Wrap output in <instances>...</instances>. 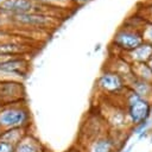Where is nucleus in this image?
<instances>
[{
    "label": "nucleus",
    "instance_id": "1",
    "mask_svg": "<svg viewBox=\"0 0 152 152\" xmlns=\"http://www.w3.org/2000/svg\"><path fill=\"white\" fill-rule=\"evenodd\" d=\"M31 121V112L26 101L0 106V132L12 128L30 129Z\"/></svg>",
    "mask_w": 152,
    "mask_h": 152
},
{
    "label": "nucleus",
    "instance_id": "2",
    "mask_svg": "<svg viewBox=\"0 0 152 152\" xmlns=\"http://www.w3.org/2000/svg\"><path fill=\"white\" fill-rule=\"evenodd\" d=\"M126 107H127V118L131 124L139 125L151 116L152 104L150 101L140 97L137 93L129 89L126 95Z\"/></svg>",
    "mask_w": 152,
    "mask_h": 152
},
{
    "label": "nucleus",
    "instance_id": "3",
    "mask_svg": "<svg viewBox=\"0 0 152 152\" xmlns=\"http://www.w3.org/2000/svg\"><path fill=\"white\" fill-rule=\"evenodd\" d=\"M52 6L34 2L32 0H2L0 2V14L15 15L23 13H46L49 14ZM57 8V7H53Z\"/></svg>",
    "mask_w": 152,
    "mask_h": 152
},
{
    "label": "nucleus",
    "instance_id": "4",
    "mask_svg": "<svg viewBox=\"0 0 152 152\" xmlns=\"http://www.w3.org/2000/svg\"><path fill=\"white\" fill-rule=\"evenodd\" d=\"M5 18L7 23L38 30L50 28L57 24V20L55 19L56 17H51L46 13H23L15 15H5Z\"/></svg>",
    "mask_w": 152,
    "mask_h": 152
},
{
    "label": "nucleus",
    "instance_id": "5",
    "mask_svg": "<svg viewBox=\"0 0 152 152\" xmlns=\"http://www.w3.org/2000/svg\"><path fill=\"white\" fill-rule=\"evenodd\" d=\"M25 99L26 93L21 80L10 77L0 78V106L24 102Z\"/></svg>",
    "mask_w": 152,
    "mask_h": 152
},
{
    "label": "nucleus",
    "instance_id": "6",
    "mask_svg": "<svg viewBox=\"0 0 152 152\" xmlns=\"http://www.w3.org/2000/svg\"><path fill=\"white\" fill-rule=\"evenodd\" d=\"M28 69L30 61L26 56L0 58V75L2 77L20 80L27 75Z\"/></svg>",
    "mask_w": 152,
    "mask_h": 152
},
{
    "label": "nucleus",
    "instance_id": "7",
    "mask_svg": "<svg viewBox=\"0 0 152 152\" xmlns=\"http://www.w3.org/2000/svg\"><path fill=\"white\" fill-rule=\"evenodd\" d=\"M144 42L141 32L137 28L131 27H121L118 30V32L114 34L113 43L115 48L121 49L125 52H129L138 48Z\"/></svg>",
    "mask_w": 152,
    "mask_h": 152
},
{
    "label": "nucleus",
    "instance_id": "8",
    "mask_svg": "<svg viewBox=\"0 0 152 152\" xmlns=\"http://www.w3.org/2000/svg\"><path fill=\"white\" fill-rule=\"evenodd\" d=\"M99 89L106 94H119L126 89V84L124 77H121L118 72L107 70L100 75L96 82Z\"/></svg>",
    "mask_w": 152,
    "mask_h": 152
},
{
    "label": "nucleus",
    "instance_id": "9",
    "mask_svg": "<svg viewBox=\"0 0 152 152\" xmlns=\"http://www.w3.org/2000/svg\"><path fill=\"white\" fill-rule=\"evenodd\" d=\"M30 50L31 46L20 39H14L11 37L0 38V58L26 56Z\"/></svg>",
    "mask_w": 152,
    "mask_h": 152
},
{
    "label": "nucleus",
    "instance_id": "10",
    "mask_svg": "<svg viewBox=\"0 0 152 152\" xmlns=\"http://www.w3.org/2000/svg\"><path fill=\"white\" fill-rule=\"evenodd\" d=\"M14 152H45L39 139L30 131L14 146Z\"/></svg>",
    "mask_w": 152,
    "mask_h": 152
},
{
    "label": "nucleus",
    "instance_id": "11",
    "mask_svg": "<svg viewBox=\"0 0 152 152\" xmlns=\"http://www.w3.org/2000/svg\"><path fill=\"white\" fill-rule=\"evenodd\" d=\"M126 53L131 56L129 59L134 63H147V61L152 57V45L142 42L138 48Z\"/></svg>",
    "mask_w": 152,
    "mask_h": 152
},
{
    "label": "nucleus",
    "instance_id": "12",
    "mask_svg": "<svg viewBox=\"0 0 152 152\" xmlns=\"http://www.w3.org/2000/svg\"><path fill=\"white\" fill-rule=\"evenodd\" d=\"M114 141L108 137L96 138L91 141L88 152H113L114 151Z\"/></svg>",
    "mask_w": 152,
    "mask_h": 152
},
{
    "label": "nucleus",
    "instance_id": "13",
    "mask_svg": "<svg viewBox=\"0 0 152 152\" xmlns=\"http://www.w3.org/2000/svg\"><path fill=\"white\" fill-rule=\"evenodd\" d=\"M27 132H28L27 128H12V129H6V131L0 132V139L15 146V144L18 141H20V139Z\"/></svg>",
    "mask_w": 152,
    "mask_h": 152
},
{
    "label": "nucleus",
    "instance_id": "14",
    "mask_svg": "<svg viewBox=\"0 0 152 152\" xmlns=\"http://www.w3.org/2000/svg\"><path fill=\"white\" fill-rule=\"evenodd\" d=\"M140 32H141L144 42H146V43L152 45V23H148L147 25H145V27Z\"/></svg>",
    "mask_w": 152,
    "mask_h": 152
},
{
    "label": "nucleus",
    "instance_id": "15",
    "mask_svg": "<svg viewBox=\"0 0 152 152\" xmlns=\"http://www.w3.org/2000/svg\"><path fill=\"white\" fill-rule=\"evenodd\" d=\"M34 2H39V4H44V5H48V6H52V7H57L59 8L58 6L62 5V2H66L70 5L69 0H32Z\"/></svg>",
    "mask_w": 152,
    "mask_h": 152
},
{
    "label": "nucleus",
    "instance_id": "16",
    "mask_svg": "<svg viewBox=\"0 0 152 152\" xmlns=\"http://www.w3.org/2000/svg\"><path fill=\"white\" fill-rule=\"evenodd\" d=\"M0 152H14V145L0 139Z\"/></svg>",
    "mask_w": 152,
    "mask_h": 152
},
{
    "label": "nucleus",
    "instance_id": "17",
    "mask_svg": "<svg viewBox=\"0 0 152 152\" xmlns=\"http://www.w3.org/2000/svg\"><path fill=\"white\" fill-rule=\"evenodd\" d=\"M90 1H93V0H69L71 6H82V5H86Z\"/></svg>",
    "mask_w": 152,
    "mask_h": 152
},
{
    "label": "nucleus",
    "instance_id": "18",
    "mask_svg": "<svg viewBox=\"0 0 152 152\" xmlns=\"http://www.w3.org/2000/svg\"><path fill=\"white\" fill-rule=\"evenodd\" d=\"M146 65H147V68L150 69V71H151V74H152V57L147 61V63H146Z\"/></svg>",
    "mask_w": 152,
    "mask_h": 152
},
{
    "label": "nucleus",
    "instance_id": "19",
    "mask_svg": "<svg viewBox=\"0 0 152 152\" xmlns=\"http://www.w3.org/2000/svg\"><path fill=\"white\" fill-rule=\"evenodd\" d=\"M69 152H82V151H80L78 148H71Z\"/></svg>",
    "mask_w": 152,
    "mask_h": 152
},
{
    "label": "nucleus",
    "instance_id": "20",
    "mask_svg": "<svg viewBox=\"0 0 152 152\" xmlns=\"http://www.w3.org/2000/svg\"><path fill=\"white\" fill-rule=\"evenodd\" d=\"M1 77H2V76H1V75H0V78H1Z\"/></svg>",
    "mask_w": 152,
    "mask_h": 152
},
{
    "label": "nucleus",
    "instance_id": "21",
    "mask_svg": "<svg viewBox=\"0 0 152 152\" xmlns=\"http://www.w3.org/2000/svg\"><path fill=\"white\" fill-rule=\"evenodd\" d=\"M1 1H2V0H0V2H1Z\"/></svg>",
    "mask_w": 152,
    "mask_h": 152
},
{
    "label": "nucleus",
    "instance_id": "22",
    "mask_svg": "<svg viewBox=\"0 0 152 152\" xmlns=\"http://www.w3.org/2000/svg\"><path fill=\"white\" fill-rule=\"evenodd\" d=\"M151 23H152V21H151Z\"/></svg>",
    "mask_w": 152,
    "mask_h": 152
}]
</instances>
